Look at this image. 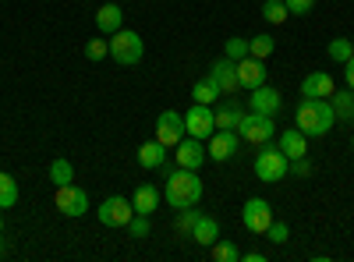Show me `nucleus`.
<instances>
[{"mask_svg":"<svg viewBox=\"0 0 354 262\" xmlns=\"http://www.w3.org/2000/svg\"><path fill=\"white\" fill-rule=\"evenodd\" d=\"M333 124H337V113H333L330 100H308V96H301L298 106H294V128L305 131L308 138L330 135Z\"/></svg>","mask_w":354,"mask_h":262,"instance_id":"1","label":"nucleus"},{"mask_svg":"<svg viewBox=\"0 0 354 262\" xmlns=\"http://www.w3.org/2000/svg\"><path fill=\"white\" fill-rule=\"evenodd\" d=\"M163 198L170 202V209L198 206V202H202V181H198V174H195V170H185V167L170 170V174H167Z\"/></svg>","mask_w":354,"mask_h":262,"instance_id":"2","label":"nucleus"},{"mask_svg":"<svg viewBox=\"0 0 354 262\" xmlns=\"http://www.w3.org/2000/svg\"><path fill=\"white\" fill-rule=\"evenodd\" d=\"M255 174H259V181H266V185H280L290 174V160L280 153V145L262 142V149L255 156Z\"/></svg>","mask_w":354,"mask_h":262,"instance_id":"3","label":"nucleus"},{"mask_svg":"<svg viewBox=\"0 0 354 262\" xmlns=\"http://www.w3.org/2000/svg\"><path fill=\"white\" fill-rule=\"evenodd\" d=\"M110 57H113L117 64H124V68L138 64L142 57H145V43H142V36L131 32V28H117V32L110 36Z\"/></svg>","mask_w":354,"mask_h":262,"instance_id":"4","label":"nucleus"},{"mask_svg":"<svg viewBox=\"0 0 354 262\" xmlns=\"http://www.w3.org/2000/svg\"><path fill=\"white\" fill-rule=\"evenodd\" d=\"M238 135H241L245 142H252V145H262V142H273L277 124H273V118H266V113L248 110L245 118H241V124H238Z\"/></svg>","mask_w":354,"mask_h":262,"instance_id":"5","label":"nucleus"},{"mask_svg":"<svg viewBox=\"0 0 354 262\" xmlns=\"http://www.w3.org/2000/svg\"><path fill=\"white\" fill-rule=\"evenodd\" d=\"M100 223L103 227H128L131 216H135V206H131V198H121V195H110L100 202V209H96Z\"/></svg>","mask_w":354,"mask_h":262,"instance_id":"6","label":"nucleus"},{"mask_svg":"<svg viewBox=\"0 0 354 262\" xmlns=\"http://www.w3.org/2000/svg\"><path fill=\"white\" fill-rule=\"evenodd\" d=\"M185 131H188L192 138L209 142V135L216 131V113H213V106H205V103H192V110L185 113Z\"/></svg>","mask_w":354,"mask_h":262,"instance_id":"7","label":"nucleus"},{"mask_svg":"<svg viewBox=\"0 0 354 262\" xmlns=\"http://www.w3.org/2000/svg\"><path fill=\"white\" fill-rule=\"evenodd\" d=\"M53 206L61 209L64 216H85L88 213V195L78 185H61L57 195H53Z\"/></svg>","mask_w":354,"mask_h":262,"instance_id":"8","label":"nucleus"},{"mask_svg":"<svg viewBox=\"0 0 354 262\" xmlns=\"http://www.w3.org/2000/svg\"><path fill=\"white\" fill-rule=\"evenodd\" d=\"M241 223L252 230V234H266L273 223V206L266 198H248L245 209H241Z\"/></svg>","mask_w":354,"mask_h":262,"instance_id":"9","label":"nucleus"},{"mask_svg":"<svg viewBox=\"0 0 354 262\" xmlns=\"http://www.w3.org/2000/svg\"><path fill=\"white\" fill-rule=\"evenodd\" d=\"M188 131H185V113H177V110H163L160 118H156V142H163L167 149H174L177 142H181Z\"/></svg>","mask_w":354,"mask_h":262,"instance_id":"10","label":"nucleus"},{"mask_svg":"<svg viewBox=\"0 0 354 262\" xmlns=\"http://www.w3.org/2000/svg\"><path fill=\"white\" fill-rule=\"evenodd\" d=\"M209 78L216 82L220 96H234L241 89V85H238V61H230V57H220V61L209 64Z\"/></svg>","mask_w":354,"mask_h":262,"instance_id":"11","label":"nucleus"},{"mask_svg":"<svg viewBox=\"0 0 354 262\" xmlns=\"http://www.w3.org/2000/svg\"><path fill=\"white\" fill-rule=\"evenodd\" d=\"M238 142H241V135L238 131H213L209 135V145H205V156L209 160H216V163H223V160H230L234 153H238Z\"/></svg>","mask_w":354,"mask_h":262,"instance_id":"12","label":"nucleus"},{"mask_svg":"<svg viewBox=\"0 0 354 262\" xmlns=\"http://www.w3.org/2000/svg\"><path fill=\"white\" fill-rule=\"evenodd\" d=\"M283 106V100H280V93L273 89V85H259V89H252V96H248V110H255V113H266V118H277V110Z\"/></svg>","mask_w":354,"mask_h":262,"instance_id":"13","label":"nucleus"},{"mask_svg":"<svg viewBox=\"0 0 354 262\" xmlns=\"http://www.w3.org/2000/svg\"><path fill=\"white\" fill-rule=\"evenodd\" d=\"M177 149V167H185V170H198L202 163H205V142L202 138H181L174 145Z\"/></svg>","mask_w":354,"mask_h":262,"instance_id":"14","label":"nucleus"},{"mask_svg":"<svg viewBox=\"0 0 354 262\" xmlns=\"http://www.w3.org/2000/svg\"><path fill=\"white\" fill-rule=\"evenodd\" d=\"M333 93H337V85L326 71H312L301 78V96H308V100H330Z\"/></svg>","mask_w":354,"mask_h":262,"instance_id":"15","label":"nucleus"},{"mask_svg":"<svg viewBox=\"0 0 354 262\" xmlns=\"http://www.w3.org/2000/svg\"><path fill=\"white\" fill-rule=\"evenodd\" d=\"M266 82V64L259 61V57H241L238 61V85L241 89H259V85Z\"/></svg>","mask_w":354,"mask_h":262,"instance_id":"16","label":"nucleus"},{"mask_svg":"<svg viewBox=\"0 0 354 262\" xmlns=\"http://www.w3.org/2000/svg\"><path fill=\"white\" fill-rule=\"evenodd\" d=\"M213 113H216V128L220 131H238V124L245 118V110L238 106V100H234V96H220V106Z\"/></svg>","mask_w":354,"mask_h":262,"instance_id":"17","label":"nucleus"},{"mask_svg":"<svg viewBox=\"0 0 354 262\" xmlns=\"http://www.w3.org/2000/svg\"><path fill=\"white\" fill-rule=\"evenodd\" d=\"M277 145H280V153H283L287 160L308 156V135H305V131H298V128H287V131H280Z\"/></svg>","mask_w":354,"mask_h":262,"instance_id":"18","label":"nucleus"},{"mask_svg":"<svg viewBox=\"0 0 354 262\" xmlns=\"http://www.w3.org/2000/svg\"><path fill=\"white\" fill-rule=\"evenodd\" d=\"M167 156H170L167 145L156 142V138L145 142V145H138V163H142L145 170H163V167H167Z\"/></svg>","mask_w":354,"mask_h":262,"instance_id":"19","label":"nucleus"},{"mask_svg":"<svg viewBox=\"0 0 354 262\" xmlns=\"http://www.w3.org/2000/svg\"><path fill=\"white\" fill-rule=\"evenodd\" d=\"M96 28H100L103 36H113L117 28H124V11L117 8V4H103L96 11Z\"/></svg>","mask_w":354,"mask_h":262,"instance_id":"20","label":"nucleus"},{"mask_svg":"<svg viewBox=\"0 0 354 262\" xmlns=\"http://www.w3.org/2000/svg\"><path fill=\"white\" fill-rule=\"evenodd\" d=\"M131 206H135V213H142V216H153V209L160 206V191H156L153 185H138L135 195H131Z\"/></svg>","mask_w":354,"mask_h":262,"instance_id":"21","label":"nucleus"},{"mask_svg":"<svg viewBox=\"0 0 354 262\" xmlns=\"http://www.w3.org/2000/svg\"><path fill=\"white\" fill-rule=\"evenodd\" d=\"M216 238H220V223H216L213 216H198L195 227H192V241L202 245V248H209Z\"/></svg>","mask_w":354,"mask_h":262,"instance_id":"22","label":"nucleus"},{"mask_svg":"<svg viewBox=\"0 0 354 262\" xmlns=\"http://www.w3.org/2000/svg\"><path fill=\"white\" fill-rule=\"evenodd\" d=\"M192 103H205V106H213L220 103V89H216V82L205 75L202 82H195V89H192Z\"/></svg>","mask_w":354,"mask_h":262,"instance_id":"23","label":"nucleus"},{"mask_svg":"<svg viewBox=\"0 0 354 262\" xmlns=\"http://www.w3.org/2000/svg\"><path fill=\"white\" fill-rule=\"evenodd\" d=\"M330 106H333V113H337V121H354V93L351 89H344V93H333L330 96Z\"/></svg>","mask_w":354,"mask_h":262,"instance_id":"24","label":"nucleus"},{"mask_svg":"<svg viewBox=\"0 0 354 262\" xmlns=\"http://www.w3.org/2000/svg\"><path fill=\"white\" fill-rule=\"evenodd\" d=\"M50 181H53V188H61V185H71L75 181V167H71V160H53L50 163Z\"/></svg>","mask_w":354,"mask_h":262,"instance_id":"25","label":"nucleus"},{"mask_svg":"<svg viewBox=\"0 0 354 262\" xmlns=\"http://www.w3.org/2000/svg\"><path fill=\"white\" fill-rule=\"evenodd\" d=\"M209 255H213V262H238V259H241L238 245H234V241H223V238H216V241L209 245Z\"/></svg>","mask_w":354,"mask_h":262,"instance_id":"26","label":"nucleus"},{"mask_svg":"<svg viewBox=\"0 0 354 262\" xmlns=\"http://www.w3.org/2000/svg\"><path fill=\"white\" fill-rule=\"evenodd\" d=\"M18 202V181L11 174H0V209H11Z\"/></svg>","mask_w":354,"mask_h":262,"instance_id":"27","label":"nucleus"},{"mask_svg":"<svg viewBox=\"0 0 354 262\" xmlns=\"http://www.w3.org/2000/svg\"><path fill=\"white\" fill-rule=\"evenodd\" d=\"M277 50V39L273 36H255V39H248V57H259V61H266V57H270Z\"/></svg>","mask_w":354,"mask_h":262,"instance_id":"28","label":"nucleus"},{"mask_svg":"<svg viewBox=\"0 0 354 262\" xmlns=\"http://www.w3.org/2000/svg\"><path fill=\"white\" fill-rule=\"evenodd\" d=\"M287 15H290V11H287L283 0H266V4H262V18L270 21V25H283Z\"/></svg>","mask_w":354,"mask_h":262,"instance_id":"29","label":"nucleus"},{"mask_svg":"<svg viewBox=\"0 0 354 262\" xmlns=\"http://www.w3.org/2000/svg\"><path fill=\"white\" fill-rule=\"evenodd\" d=\"M326 53H330V61H337V64H347L351 57H354V43H351V39H330Z\"/></svg>","mask_w":354,"mask_h":262,"instance_id":"30","label":"nucleus"},{"mask_svg":"<svg viewBox=\"0 0 354 262\" xmlns=\"http://www.w3.org/2000/svg\"><path fill=\"white\" fill-rule=\"evenodd\" d=\"M202 213L195 209V206H188V209H177V234H181V238H192V227H195V220H198Z\"/></svg>","mask_w":354,"mask_h":262,"instance_id":"31","label":"nucleus"},{"mask_svg":"<svg viewBox=\"0 0 354 262\" xmlns=\"http://www.w3.org/2000/svg\"><path fill=\"white\" fill-rule=\"evenodd\" d=\"M223 57H230V61H241V57H248V39L230 36V39L223 43Z\"/></svg>","mask_w":354,"mask_h":262,"instance_id":"32","label":"nucleus"},{"mask_svg":"<svg viewBox=\"0 0 354 262\" xmlns=\"http://www.w3.org/2000/svg\"><path fill=\"white\" fill-rule=\"evenodd\" d=\"M85 57L88 61H103V57H110V39H88L85 43Z\"/></svg>","mask_w":354,"mask_h":262,"instance_id":"33","label":"nucleus"},{"mask_svg":"<svg viewBox=\"0 0 354 262\" xmlns=\"http://www.w3.org/2000/svg\"><path fill=\"white\" fill-rule=\"evenodd\" d=\"M128 234H131V238H138V241H142V238H149V216L135 213V216H131V223H128Z\"/></svg>","mask_w":354,"mask_h":262,"instance_id":"34","label":"nucleus"},{"mask_svg":"<svg viewBox=\"0 0 354 262\" xmlns=\"http://www.w3.org/2000/svg\"><path fill=\"white\" fill-rule=\"evenodd\" d=\"M283 4H287V11H290V15L305 18V15H312V11H315L319 0H283Z\"/></svg>","mask_w":354,"mask_h":262,"instance_id":"35","label":"nucleus"},{"mask_svg":"<svg viewBox=\"0 0 354 262\" xmlns=\"http://www.w3.org/2000/svg\"><path fill=\"white\" fill-rule=\"evenodd\" d=\"M266 238H270L273 245H283V241L290 238V230H287V223H280V220H273V223H270V230H266Z\"/></svg>","mask_w":354,"mask_h":262,"instance_id":"36","label":"nucleus"},{"mask_svg":"<svg viewBox=\"0 0 354 262\" xmlns=\"http://www.w3.org/2000/svg\"><path fill=\"white\" fill-rule=\"evenodd\" d=\"M290 174H294V178H308V174H312V163H308V156L290 160Z\"/></svg>","mask_w":354,"mask_h":262,"instance_id":"37","label":"nucleus"},{"mask_svg":"<svg viewBox=\"0 0 354 262\" xmlns=\"http://www.w3.org/2000/svg\"><path fill=\"white\" fill-rule=\"evenodd\" d=\"M344 75H347V89L354 93V57H351V61L344 64Z\"/></svg>","mask_w":354,"mask_h":262,"instance_id":"38","label":"nucleus"},{"mask_svg":"<svg viewBox=\"0 0 354 262\" xmlns=\"http://www.w3.org/2000/svg\"><path fill=\"white\" fill-rule=\"evenodd\" d=\"M241 259H245V262H266V255H262V252H245Z\"/></svg>","mask_w":354,"mask_h":262,"instance_id":"39","label":"nucleus"},{"mask_svg":"<svg viewBox=\"0 0 354 262\" xmlns=\"http://www.w3.org/2000/svg\"><path fill=\"white\" fill-rule=\"evenodd\" d=\"M0 234H4V216H0Z\"/></svg>","mask_w":354,"mask_h":262,"instance_id":"40","label":"nucleus"},{"mask_svg":"<svg viewBox=\"0 0 354 262\" xmlns=\"http://www.w3.org/2000/svg\"><path fill=\"white\" fill-rule=\"evenodd\" d=\"M0 259H4V245H0Z\"/></svg>","mask_w":354,"mask_h":262,"instance_id":"41","label":"nucleus"},{"mask_svg":"<svg viewBox=\"0 0 354 262\" xmlns=\"http://www.w3.org/2000/svg\"><path fill=\"white\" fill-rule=\"evenodd\" d=\"M351 149H354V135H351Z\"/></svg>","mask_w":354,"mask_h":262,"instance_id":"42","label":"nucleus"},{"mask_svg":"<svg viewBox=\"0 0 354 262\" xmlns=\"http://www.w3.org/2000/svg\"><path fill=\"white\" fill-rule=\"evenodd\" d=\"M351 43H354V39H351Z\"/></svg>","mask_w":354,"mask_h":262,"instance_id":"43","label":"nucleus"}]
</instances>
